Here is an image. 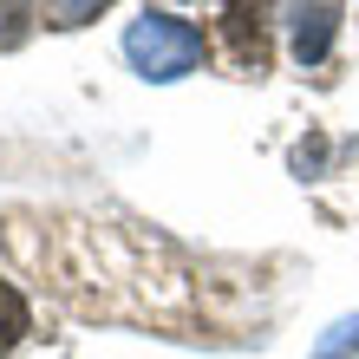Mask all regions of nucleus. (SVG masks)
<instances>
[{"label":"nucleus","mask_w":359,"mask_h":359,"mask_svg":"<svg viewBox=\"0 0 359 359\" xmlns=\"http://www.w3.org/2000/svg\"><path fill=\"white\" fill-rule=\"evenodd\" d=\"M124 59H131L137 79L170 86V79L203 66V33L189 27V20H177V13H137L131 27H124Z\"/></svg>","instance_id":"obj_1"},{"label":"nucleus","mask_w":359,"mask_h":359,"mask_svg":"<svg viewBox=\"0 0 359 359\" xmlns=\"http://www.w3.org/2000/svg\"><path fill=\"white\" fill-rule=\"evenodd\" d=\"M340 33V0H287V39L301 66H320Z\"/></svg>","instance_id":"obj_2"},{"label":"nucleus","mask_w":359,"mask_h":359,"mask_svg":"<svg viewBox=\"0 0 359 359\" xmlns=\"http://www.w3.org/2000/svg\"><path fill=\"white\" fill-rule=\"evenodd\" d=\"M222 33H229L236 66H248V72L268 66V7H262V0H229V7H222Z\"/></svg>","instance_id":"obj_3"},{"label":"nucleus","mask_w":359,"mask_h":359,"mask_svg":"<svg viewBox=\"0 0 359 359\" xmlns=\"http://www.w3.org/2000/svg\"><path fill=\"white\" fill-rule=\"evenodd\" d=\"M313 359H359V313L333 320V327L320 333V346H313Z\"/></svg>","instance_id":"obj_4"},{"label":"nucleus","mask_w":359,"mask_h":359,"mask_svg":"<svg viewBox=\"0 0 359 359\" xmlns=\"http://www.w3.org/2000/svg\"><path fill=\"white\" fill-rule=\"evenodd\" d=\"M20 333H27V301H20V294L0 281V353H13Z\"/></svg>","instance_id":"obj_5"},{"label":"nucleus","mask_w":359,"mask_h":359,"mask_svg":"<svg viewBox=\"0 0 359 359\" xmlns=\"http://www.w3.org/2000/svg\"><path fill=\"white\" fill-rule=\"evenodd\" d=\"M104 7V0H53V13H59V27H86V20Z\"/></svg>","instance_id":"obj_6"}]
</instances>
